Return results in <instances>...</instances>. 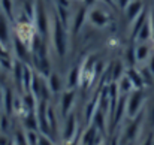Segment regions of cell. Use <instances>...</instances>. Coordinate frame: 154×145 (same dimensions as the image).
Returning a JSON list of instances; mask_svg holds the SVG:
<instances>
[{
	"mask_svg": "<svg viewBox=\"0 0 154 145\" xmlns=\"http://www.w3.org/2000/svg\"><path fill=\"white\" fill-rule=\"evenodd\" d=\"M52 45L55 52L60 57L66 55L67 51V35H66V27L60 21L58 17H54L52 20Z\"/></svg>",
	"mask_w": 154,
	"mask_h": 145,
	"instance_id": "cell-1",
	"label": "cell"
},
{
	"mask_svg": "<svg viewBox=\"0 0 154 145\" xmlns=\"http://www.w3.org/2000/svg\"><path fill=\"white\" fill-rule=\"evenodd\" d=\"M145 102V94L142 90H133L126 97V115L135 118L138 114L142 112V106Z\"/></svg>",
	"mask_w": 154,
	"mask_h": 145,
	"instance_id": "cell-2",
	"label": "cell"
},
{
	"mask_svg": "<svg viewBox=\"0 0 154 145\" xmlns=\"http://www.w3.org/2000/svg\"><path fill=\"white\" fill-rule=\"evenodd\" d=\"M76 129H78V123H76V117L73 114H69L66 121H64V129H63V141L64 144H72L73 139L76 138Z\"/></svg>",
	"mask_w": 154,
	"mask_h": 145,
	"instance_id": "cell-3",
	"label": "cell"
},
{
	"mask_svg": "<svg viewBox=\"0 0 154 145\" xmlns=\"http://www.w3.org/2000/svg\"><path fill=\"white\" fill-rule=\"evenodd\" d=\"M35 21H36V30L39 32V35H45L47 30H48V17H47V12L42 6V3H38L35 6Z\"/></svg>",
	"mask_w": 154,
	"mask_h": 145,
	"instance_id": "cell-4",
	"label": "cell"
},
{
	"mask_svg": "<svg viewBox=\"0 0 154 145\" xmlns=\"http://www.w3.org/2000/svg\"><path fill=\"white\" fill-rule=\"evenodd\" d=\"M87 20H88L90 24H93L94 27H105V26H108V23H109V15H108L105 11H102V9L94 8V9L88 11Z\"/></svg>",
	"mask_w": 154,
	"mask_h": 145,
	"instance_id": "cell-5",
	"label": "cell"
},
{
	"mask_svg": "<svg viewBox=\"0 0 154 145\" xmlns=\"http://www.w3.org/2000/svg\"><path fill=\"white\" fill-rule=\"evenodd\" d=\"M141 123H142V112L138 114L135 118H132V123L127 126L126 129V133H124V139L126 141H135L139 135V130H141Z\"/></svg>",
	"mask_w": 154,
	"mask_h": 145,
	"instance_id": "cell-6",
	"label": "cell"
},
{
	"mask_svg": "<svg viewBox=\"0 0 154 145\" xmlns=\"http://www.w3.org/2000/svg\"><path fill=\"white\" fill-rule=\"evenodd\" d=\"M73 102H75V91L72 88L63 91L61 94V112L64 117H67L73 108Z\"/></svg>",
	"mask_w": 154,
	"mask_h": 145,
	"instance_id": "cell-7",
	"label": "cell"
},
{
	"mask_svg": "<svg viewBox=\"0 0 154 145\" xmlns=\"http://www.w3.org/2000/svg\"><path fill=\"white\" fill-rule=\"evenodd\" d=\"M142 9H144V8H142V2H141V0H132V2L124 8V12H126L127 20H129V21L136 20V18L144 12Z\"/></svg>",
	"mask_w": 154,
	"mask_h": 145,
	"instance_id": "cell-8",
	"label": "cell"
},
{
	"mask_svg": "<svg viewBox=\"0 0 154 145\" xmlns=\"http://www.w3.org/2000/svg\"><path fill=\"white\" fill-rule=\"evenodd\" d=\"M150 47L145 44V42H141L136 48H135V57H136V61L138 63H144L147 60H150Z\"/></svg>",
	"mask_w": 154,
	"mask_h": 145,
	"instance_id": "cell-9",
	"label": "cell"
},
{
	"mask_svg": "<svg viewBox=\"0 0 154 145\" xmlns=\"http://www.w3.org/2000/svg\"><path fill=\"white\" fill-rule=\"evenodd\" d=\"M87 14L88 12H87L85 8H79L78 12L75 14V17H73V32L75 33H78L81 30V27L84 26V23L87 20Z\"/></svg>",
	"mask_w": 154,
	"mask_h": 145,
	"instance_id": "cell-10",
	"label": "cell"
},
{
	"mask_svg": "<svg viewBox=\"0 0 154 145\" xmlns=\"http://www.w3.org/2000/svg\"><path fill=\"white\" fill-rule=\"evenodd\" d=\"M126 75H127V76H129V79L132 81V84H133L135 90H142V87H144V81H142V76H141L139 70L129 69Z\"/></svg>",
	"mask_w": 154,
	"mask_h": 145,
	"instance_id": "cell-11",
	"label": "cell"
},
{
	"mask_svg": "<svg viewBox=\"0 0 154 145\" xmlns=\"http://www.w3.org/2000/svg\"><path fill=\"white\" fill-rule=\"evenodd\" d=\"M133 90H135V87H133L132 81L129 79V76L127 75L121 76L120 81H118V91H120V94H130Z\"/></svg>",
	"mask_w": 154,
	"mask_h": 145,
	"instance_id": "cell-12",
	"label": "cell"
},
{
	"mask_svg": "<svg viewBox=\"0 0 154 145\" xmlns=\"http://www.w3.org/2000/svg\"><path fill=\"white\" fill-rule=\"evenodd\" d=\"M48 88L51 93H58L61 90V79L57 73H51L48 76Z\"/></svg>",
	"mask_w": 154,
	"mask_h": 145,
	"instance_id": "cell-13",
	"label": "cell"
},
{
	"mask_svg": "<svg viewBox=\"0 0 154 145\" xmlns=\"http://www.w3.org/2000/svg\"><path fill=\"white\" fill-rule=\"evenodd\" d=\"M9 39V29H8V21L3 15H0V44L6 45Z\"/></svg>",
	"mask_w": 154,
	"mask_h": 145,
	"instance_id": "cell-14",
	"label": "cell"
},
{
	"mask_svg": "<svg viewBox=\"0 0 154 145\" xmlns=\"http://www.w3.org/2000/svg\"><path fill=\"white\" fill-rule=\"evenodd\" d=\"M79 81H81V69H79V67H75V69H72L70 73H69V78H67V87H69V88H73Z\"/></svg>",
	"mask_w": 154,
	"mask_h": 145,
	"instance_id": "cell-15",
	"label": "cell"
},
{
	"mask_svg": "<svg viewBox=\"0 0 154 145\" xmlns=\"http://www.w3.org/2000/svg\"><path fill=\"white\" fill-rule=\"evenodd\" d=\"M14 97H12V93L9 90H6L3 93V100H2V105H5V109L8 114H11V111H14Z\"/></svg>",
	"mask_w": 154,
	"mask_h": 145,
	"instance_id": "cell-16",
	"label": "cell"
},
{
	"mask_svg": "<svg viewBox=\"0 0 154 145\" xmlns=\"http://www.w3.org/2000/svg\"><path fill=\"white\" fill-rule=\"evenodd\" d=\"M39 138H41V135H38L36 130H27V133H26V139H27L29 145H39Z\"/></svg>",
	"mask_w": 154,
	"mask_h": 145,
	"instance_id": "cell-17",
	"label": "cell"
},
{
	"mask_svg": "<svg viewBox=\"0 0 154 145\" xmlns=\"http://www.w3.org/2000/svg\"><path fill=\"white\" fill-rule=\"evenodd\" d=\"M0 6L3 9V14L8 17V18H12V0H0Z\"/></svg>",
	"mask_w": 154,
	"mask_h": 145,
	"instance_id": "cell-18",
	"label": "cell"
},
{
	"mask_svg": "<svg viewBox=\"0 0 154 145\" xmlns=\"http://www.w3.org/2000/svg\"><path fill=\"white\" fill-rule=\"evenodd\" d=\"M39 145H54V144H52L45 135H41V138H39Z\"/></svg>",
	"mask_w": 154,
	"mask_h": 145,
	"instance_id": "cell-19",
	"label": "cell"
},
{
	"mask_svg": "<svg viewBox=\"0 0 154 145\" xmlns=\"http://www.w3.org/2000/svg\"><path fill=\"white\" fill-rule=\"evenodd\" d=\"M148 69L151 70V73L154 75V55L150 57V60H148Z\"/></svg>",
	"mask_w": 154,
	"mask_h": 145,
	"instance_id": "cell-20",
	"label": "cell"
},
{
	"mask_svg": "<svg viewBox=\"0 0 154 145\" xmlns=\"http://www.w3.org/2000/svg\"><path fill=\"white\" fill-rule=\"evenodd\" d=\"M142 145H154V138H153V135H151V136H148V139H147V141H145V142H144Z\"/></svg>",
	"mask_w": 154,
	"mask_h": 145,
	"instance_id": "cell-21",
	"label": "cell"
},
{
	"mask_svg": "<svg viewBox=\"0 0 154 145\" xmlns=\"http://www.w3.org/2000/svg\"><path fill=\"white\" fill-rule=\"evenodd\" d=\"M118 2H120V6H121V8H126V6H127L132 0H118Z\"/></svg>",
	"mask_w": 154,
	"mask_h": 145,
	"instance_id": "cell-22",
	"label": "cell"
},
{
	"mask_svg": "<svg viewBox=\"0 0 154 145\" xmlns=\"http://www.w3.org/2000/svg\"><path fill=\"white\" fill-rule=\"evenodd\" d=\"M85 2V5H93L94 3V0H84Z\"/></svg>",
	"mask_w": 154,
	"mask_h": 145,
	"instance_id": "cell-23",
	"label": "cell"
},
{
	"mask_svg": "<svg viewBox=\"0 0 154 145\" xmlns=\"http://www.w3.org/2000/svg\"><path fill=\"white\" fill-rule=\"evenodd\" d=\"M111 145H118V141H117V138H115V139H112V142H111Z\"/></svg>",
	"mask_w": 154,
	"mask_h": 145,
	"instance_id": "cell-24",
	"label": "cell"
},
{
	"mask_svg": "<svg viewBox=\"0 0 154 145\" xmlns=\"http://www.w3.org/2000/svg\"><path fill=\"white\" fill-rule=\"evenodd\" d=\"M3 100V91H2V88H0V102Z\"/></svg>",
	"mask_w": 154,
	"mask_h": 145,
	"instance_id": "cell-25",
	"label": "cell"
},
{
	"mask_svg": "<svg viewBox=\"0 0 154 145\" xmlns=\"http://www.w3.org/2000/svg\"><path fill=\"white\" fill-rule=\"evenodd\" d=\"M0 111H2V102H0Z\"/></svg>",
	"mask_w": 154,
	"mask_h": 145,
	"instance_id": "cell-26",
	"label": "cell"
}]
</instances>
